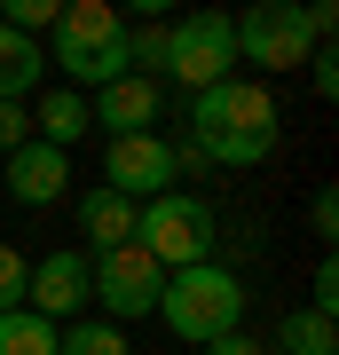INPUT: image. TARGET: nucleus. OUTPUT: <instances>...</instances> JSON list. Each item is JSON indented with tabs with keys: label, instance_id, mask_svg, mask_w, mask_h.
I'll use <instances>...</instances> for the list:
<instances>
[{
	"label": "nucleus",
	"instance_id": "f257e3e1",
	"mask_svg": "<svg viewBox=\"0 0 339 355\" xmlns=\"http://www.w3.org/2000/svg\"><path fill=\"white\" fill-rule=\"evenodd\" d=\"M277 95L261 87V79H221V87L189 95V150H198L205 166H268L277 158Z\"/></svg>",
	"mask_w": 339,
	"mask_h": 355
},
{
	"label": "nucleus",
	"instance_id": "f03ea898",
	"mask_svg": "<svg viewBox=\"0 0 339 355\" xmlns=\"http://www.w3.org/2000/svg\"><path fill=\"white\" fill-rule=\"evenodd\" d=\"M48 64L63 71L71 95H95V87H111V79H126V16L111 0H71V8L55 16Z\"/></svg>",
	"mask_w": 339,
	"mask_h": 355
},
{
	"label": "nucleus",
	"instance_id": "7ed1b4c3",
	"mask_svg": "<svg viewBox=\"0 0 339 355\" xmlns=\"http://www.w3.org/2000/svg\"><path fill=\"white\" fill-rule=\"evenodd\" d=\"M158 316H166V331H174V340L214 347L221 331H245V284L229 277L221 261L174 268V277H166V292H158Z\"/></svg>",
	"mask_w": 339,
	"mask_h": 355
},
{
	"label": "nucleus",
	"instance_id": "20e7f679",
	"mask_svg": "<svg viewBox=\"0 0 339 355\" xmlns=\"http://www.w3.org/2000/svg\"><path fill=\"white\" fill-rule=\"evenodd\" d=\"M214 205L205 198H189V190H166V198H150L134 214V245L142 253H150L166 277H174V268H198V261H214Z\"/></svg>",
	"mask_w": 339,
	"mask_h": 355
},
{
	"label": "nucleus",
	"instance_id": "39448f33",
	"mask_svg": "<svg viewBox=\"0 0 339 355\" xmlns=\"http://www.w3.org/2000/svg\"><path fill=\"white\" fill-rule=\"evenodd\" d=\"M166 79L182 95H205L221 79H237V24L221 8H198L182 24H166Z\"/></svg>",
	"mask_w": 339,
	"mask_h": 355
},
{
	"label": "nucleus",
	"instance_id": "423d86ee",
	"mask_svg": "<svg viewBox=\"0 0 339 355\" xmlns=\"http://www.w3.org/2000/svg\"><path fill=\"white\" fill-rule=\"evenodd\" d=\"M237 24V64H261V71H292L315 55V32H308V0H261V8L229 16Z\"/></svg>",
	"mask_w": 339,
	"mask_h": 355
},
{
	"label": "nucleus",
	"instance_id": "0eeeda50",
	"mask_svg": "<svg viewBox=\"0 0 339 355\" xmlns=\"http://www.w3.org/2000/svg\"><path fill=\"white\" fill-rule=\"evenodd\" d=\"M87 284H95V300H103V324H111V316H158L166 268L142 253V245H119V253H95L87 261Z\"/></svg>",
	"mask_w": 339,
	"mask_h": 355
},
{
	"label": "nucleus",
	"instance_id": "6e6552de",
	"mask_svg": "<svg viewBox=\"0 0 339 355\" xmlns=\"http://www.w3.org/2000/svg\"><path fill=\"white\" fill-rule=\"evenodd\" d=\"M103 182H111L119 198H134V205H150L174 190V142L166 135H111V150H103Z\"/></svg>",
	"mask_w": 339,
	"mask_h": 355
},
{
	"label": "nucleus",
	"instance_id": "1a4fd4ad",
	"mask_svg": "<svg viewBox=\"0 0 339 355\" xmlns=\"http://www.w3.org/2000/svg\"><path fill=\"white\" fill-rule=\"evenodd\" d=\"M87 300H95L87 253H40V261H32V277H24V308H32V316L71 324V316H87Z\"/></svg>",
	"mask_w": 339,
	"mask_h": 355
},
{
	"label": "nucleus",
	"instance_id": "9d476101",
	"mask_svg": "<svg viewBox=\"0 0 339 355\" xmlns=\"http://www.w3.org/2000/svg\"><path fill=\"white\" fill-rule=\"evenodd\" d=\"M158 79H142V71H126L111 79V87H95L87 95V127H111V135H150L158 127Z\"/></svg>",
	"mask_w": 339,
	"mask_h": 355
},
{
	"label": "nucleus",
	"instance_id": "9b49d317",
	"mask_svg": "<svg viewBox=\"0 0 339 355\" xmlns=\"http://www.w3.org/2000/svg\"><path fill=\"white\" fill-rule=\"evenodd\" d=\"M0 166H8V198H16V205H32V214H40V205H55L63 190H71V150H48V142H24V150L0 158Z\"/></svg>",
	"mask_w": 339,
	"mask_h": 355
},
{
	"label": "nucleus",
	"instance_id": "f8f14e48",
	"mask_svg": "<svg viewBox=\"0 0 339 355\" xmlns=\"http://www.w3.org/2000/svg\"><path fill=\"white\" fill-rule=\"evenodd\" d=\"M134 214H142L134 198H119V190H87V198H79V237H87L95 253H119V245H134Z\"/></svg>",
	"mask_w": 339,
	"mask_h": 355
},
{
	"label": "nucleus",
	"instance_id": "ddd939ff",
	"mask_svg": "<svg viewBox=\"0 0 339 355\" xmlns=\"http://www.w3.org/2000/svg\"><path fill=\"white\" fill-rule=\"evenodd\" d=\"M79 135H95V127H87V95L48 87V95H40V111H32V142H48V150H71Z\"/></svg>",
	"mask_w": 339,
	"mask_h": 355
},
{
	"label": "nucleus",
	"instance_id": "4468645a",
	"mask_svg": "<svg viewBox=\"0 0 339 355\" xmlns=\"http://www.w3.org/2000/svg\"><path fill=\"white\" fill-rule=\"evenodd\" d=\"M40 40H24V32H8L0 24V103H24L32 87H40Z\"/></svg>",
	"mask_w": 339,
	"mask_h": 355
},
{
	"label": "nucleus",
	"instance_id": "2eb2a0df",
	"mask_svg": "<svg viewBox=\"0 0 339 355\" xmlns=\"http://www.w3.org/2000/svg\"><path fill=\"white\" fill-rule=\"evenodd\" d=\"M55 355H126V331L103 316H71V324H55Z\"/></svg>",
	"mask_w": 339,
	"mask_h": 355
},
{
	"label": "nucleus",
	"instance_id": "dca6fc26",
	"mask_svg": "<svg viewBox=\"0 0 339 355\" xmlns=\"http://www.w3.org/2000/svg\"><path fill=\"white\" fill-rule=\"evenodd\" d=\"M0 355H55V324L32 316V308H8L0 316Z\"/></svg>",
	"mask_w": 339,
	"mask_h": 355
},
{
	"label": "nucleus",
	"instance_id": "f3484780",
	"mask_svg": "<svg viewBox=\"0 0 339 355\" xmlns=\"http://www.w3.org/2000/svg\"><path fill=\"white\" fill-rule=\"evenodd\" d=\"M277 347H284V355H339V331H331V316L308 308V316H284V324H277Z\"/></svg>",
	"mask_w": 339,
	"mask_h": 355
},
{
	"label": "nucleus",
	"instance_id": "a211bd4d",
	"mask_svg": "<svg viewBox=\"0 0 339 355\" xmlns=\"http://www.w3.org/2000/svg\"><path fill=\"white\" fill-rule=\"evenodd\" d=\"M24 277H32L24 245H0V316H8V308H24Z\"/></svg>",
	"mask_w": 339,
	"mask_h": 355
},
{
	"label": "nucleus",
	"instance_id": "6ab92c4d",
	"mask_svg": "<svg viewBox=\"0 0 339 355\" xmlns=\"http://www.w3.org/2000/svg\"><path fill=\"white\" fill-rule=\"evenodd\" d=\"M24 142H32V111L24 103H0V158H16Z\"/></svg>",
	"mask_w": 339,
	"mask_h": 355
},
{
	"label": "nucleus",
	"instance_id": "aec40b11",
	"mask_svg": "<svg viewBox=\"0 0 339 355\" xmlns=\"http://www.w3.org/2000/svg\"><path fill=\"white\" fill-rule=\"evenodd\" d=\"M315 316H339V261H315Z\"/></svg>",
	"mask_w": 339,
	"mask_h": 355
},
{
	"label": "nucleus",
	"instance_id": "412c9836",
	"mask_svg": "<svg viewBox=\"0 0 339 355\" xmlns=\"http://www.w3.org/2000/svg\"><path fill=\"white\" fill-rule=\"evenodd\" d=\"M308 79H315V95L331 103V95H339V55H331V48H315V55H308Z\"/></svg>",
	"mask_w": 339,
	"mask_h": 355
},
{
	"label": "nucleus",
	"instance_id": "4be33fe9",
	"mask_svg": "<svg viewBox=\"0 0 339 355\" xmlns=\"http://www.w3.org/2000/svg\"><path fill=\"white\" fill-rule=\"evenodd\" d=\"M308 221H315V237L331 245V237H339V198H331V190H315V205H308Z\"/></svg>",
	"mask_w": 339,
	"mask_h": 355
},
{
	"label": "nucleus",
	"instance_id": "5701e85b",
	"mask_svg": "<svg viewBox=\"0 0 339 355\" xmlns=\"http://www.w3.org/2000/svg\"><path fill=\"white\" fill-rule=\"evenodd\" d=\"M205 355H261V340H252V331H221Z\"/></svg>",
	"mask_w": 339,
	"mask_h": 355
}]
</instances>
